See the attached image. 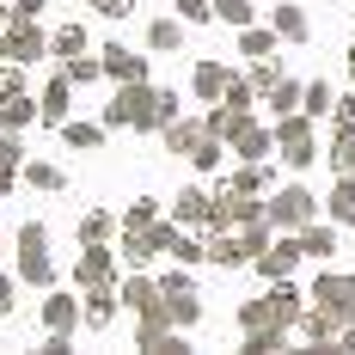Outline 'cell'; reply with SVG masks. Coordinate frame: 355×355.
I'll list each match as a JSON object with an SVG mask.
<instances>
[{
  "mask_svg": "<svg viewBox=\"0 0 355 355\" xmlns=\"http://www.w3.org/2000/svg\"><path fill=\"white\" fill-rule=\"evenodd\" d=\"M12 294H19V270H12V276H0V319H6V313H12V306H19V300H12Z\"/></svg>",
  "mask_w": 355,
  "mask_h": 355,
  "instance_id": "50",
  "label": "cell"
},
{
  "mask_svg": "<svg viewBox=\"0 0 355 355\" xmlns=\"http://www.w3.org/2000/svg\"><path fill=\"white\" fill-rule=\"evenodd\" d=\"M270 25H276V37H282V43H306V37H313V25H306V12H300L294 0H282V6H270Z\"/></svg>",
  "mask_w": 355,
  "mask_h": 355,
  "instance_id": "27",
  "label": "cell"
},
{
  "mask_svg": "<svg viewBox=\"0 0 355 355\" xmlns=\"http://www.w3.org/2000/svg\"><path fill=\"white\" fill-rule=\"evenodd\" d=\"M331 116H337L343 129H355V86H349V92H343V98H337V110H331Z\"/></svg>",
  "mask_w": 355,
  "mask_h": 355,
  "instance_id": "51",
  "label": "cell"
},
{
  "mask_svg": "<svg viewBox=\"0 0 355 355\" xmlns=\"http://www.w3.org/2000/svg\"><path fill=\"white\" fill-rule=\"evenodd\" d=\"M300 245H306V257H331L337 251V220H313V227H300Z\"/></svg>",
  "mask_w": 355,
  "mask_h": 355,
  "instance_id": "33",
  "label": "cell"
},
{
  "mask_svg": "<svg viewBox=\"0 0 355 355\" xmlns=\"http://www.w3.org/2000/svg\"><path fill=\"white\" fill-rule=\"evenodd\" d=\"M331 172H355V129H331Z\"/></svg>",
  "mask_w": 355,
  "mask_h": 355,
  "instance_id": "38",
  "label": "cell"
},
{
  "mask_svg": "<svg viewBox=\"0 0 355 355\" xmlns=\"http://www.w3.org/2000/svg\"><path fill=\"white\" fill-rule=\"evenodd\" d=\"M306 294H313V306L337 313V324H349V319H355V276H349V270H324V276L306 288Z\"/></svg>",
  "mask_w": 355,
  "mask_h": 355,
  "instance_id": "10",
  "label": "cell"
},
{
  "mask_svg": "<svg viewBox=\"0 0 355 355\" xmlns=\"http://www.w3.org/2000/svg\"><path fill=\"white\" fill-rule=\"evenodd\" d=\"M31 123H43V105H37L31 92H19V98H0V129H12V135H25Z\"/></svg>",
  "mask_w": 355,
  "mask_h": 355,
  "instance_id": "24",
  "label": "cell"
},
{
  "mask_svg": "<svg viewBox=\"0 0 355 355\" xmlns=\"http://www.w3.org/2000/svg\"><path fill=\"white\" fill-rule=\"evenodd\" d=\"M276 153H282V166L306 172V166L319 159V123H313L306 110H288V116H276Z\"/></svg>",
  "mask_w": 355,
  "mask_h": 355,
  "instance_id": "5",
  "label": "cell"
},
{
  "mask_svg": "<svg viewBox=\"0 0 355 355\" xmlns=\"http://www.w3.org/2000/svg\"><path fill=\"white\" fill-rule=\"evenodd\" d=\"M214 19L233 25V31H245V25H257V6L251 0H214Z\"/></svg>",
  "mask_w": 355,
  "mask_h": 355,
  "instance_id": "40",
  "label": "cell"
},
{
  "mask_svg": "<svg viewBox=\"0 0 355 355\" xmlns=\"http://www.w3.org/2000/svg\"><path fill=\"white\" fill-rule=\"evenodd\" d=\"M73 233H80V245H110V239L123 233V220H116V214H105V209H86Z\"/></svg>",
  "mask_w": 355,
  "mask_h": 355,
  "instance_id": "26",
  "label": "cell"
},
{
  "mask_svg": "<svg viewBox=\"0 0 355 355\" xmlns=\"http://www.w3.org/2000/svg\"><path fill=\"white\" fill-rule=\"evenodd\" d=\"M98 55H105V73L116 86H123V80H147V55H135L129 43H105Z\"/></svg>",
  "mask_w": 355,
  "mask_h": 355,
  "instance_id": "23",
  "label": "cell"
},
{
  "mask_svg": "<svg viewBox=\"0 0 355 355\" xmlns=\"http://www.w3.org/2000/svg\"><path fill=\"white\" fill-rule=\"evenodd\" d=\"M166 257H172V263H190V270H196V263H209V239H202L196 227H184V233H178V245L166 251Z\"/></svg>",
  "mask_w": 355,
  "mask_h": 355,
  "instance_id": "34",
  "label": "cell"
},
{
  "mask_svg": "<svg viewBox=\"0 0 355 355\" xmlns=\"http://www.w3.org/2000/svg\"><path fill=\"white\" fill-rule=\"evenodd\" d=\"M0 49H6V62H19V68H37V62L49 55V31H43L37 19H12V25L0 31Z\"/></svg>",
  "mask_w": 355,
  "mask_h": 355,
  "instance_id": "8",
  "label": "cell"
},
{
  "mask_svg": "<svg viewBox=\"0 0 355 355\" xmlns=\"http://www.w3.org/2000/svg\"><path fill=\"white\" fill-rule=\"evenodd\" d=\"M116 245H80L73 257V288H98V282H116Z\"/></svg>",
  "mask_w": 355,
  "mask_h": 355,
  "instance_id": "12",
  "label": "cell"
},
{
  "mask_svg": "<svg viewBox=\"0 0 355 355\" xmlns=\"http://www.w3.org/2000/svg\"><path fill=\"white\" fill-rule=\"evenodd\" d=\"M337 349H343V355H355V319L343 324V331H337Z\"/></svg>",
  "mask_w": 355,
  "mask_h": 355,
  "instance_id": "53",
  "label": "cell"
},
{
  "mask_svg": "<svg viewBox=\"0 0 355 355\" xmlns=\"http://www.w3.org/2000/svg\"><path fill=\"white\" fill-rule=\"evenodd\" d=\"M306 300H313V294H300L294 276H288V282H270L257 300L239 306V331H294L300 313H306Z\"/></svg>",
  "mask_w": 355,
  "mask_h": 355,
  "instance_id": "1",
  "label": "cell"
},
{
  "mask_svg": "<svg viewBox=\"0 0 355 355\" xmlns=\"http://www.w3.org/2000/svg\"><path fill=\"white\" fill-rule=\"evenodd\" d=\"M227 147H233V159H270V153H276V123L239 116L233 135H227Z\"/></svg>",
  "mask_w": 355,
  "mask_h": 355,
  "instance_id": "11",
  "label": "cell"
},
{
  "mask_svg": "<svg viewBox=\"0 0 355 355\" xmlns=\"http://www.w3.org/2000/svg\"><path fill=\"white\" fill-rule=\"evenodd\" d=\"M0 62H6V49H0Z\"/></svg>",
  "mask_w": 355,
  "mask_h": 355,
  "instance_id": "57",
  "label": "cell"
},
{
  "mask_svg": "<svg viewBox=\"0 0 355 355\" xmlns=\"http://www.w3.org/2000/svg\"><path fill=\"white\" fill-rule=\"evenodd\" d=\"M105 135H110V123H80V116H68V123H62V141H68L73 153H98V147H105Z\"/></svg>",
  "mask_w": 355,
  "mask_h": 355,
  "instance_id": "29",
  "label": "cell"
},
{
  "mask_svg": "<svg viewBox=\"0 0 355 355\" xmlns=\"http://www.w3.org/2000/svg\"><path fill=\"white\" fill-rule=\"evenodd\" d=\"M12 270H19V282H31V288H55V257H49V227L43 220H25L19 233H12Z\"/></svg>",
  "mask_w": 355,
  "mask_h": 355,
  "instance_id": "3",
  "label": "cell"
},
{
  "mask_svg": "<svg viewBox=\"0 0 355 355\" xmlns=\"http://www.w3.org/2000/svg\"><path fill=\"white\" fill-rule=\"evenodd\" d=\"M6 196H12V190H6V184H0V202H6Z\"/></svg>",
  "mask_w": 355,
  "mask_h": 355,
  "instance_id": "56",
  "label": "cell"
},
{
  "mask_svg": "<svg viewBox=\"0 0 355 355\" xmlns=\"http://www.w3.org/2000/svg\"><path fill=\"white\" fill-rule=\"evenodd\" d=\"M202 123H209V135H220V141H227V135H233V123H239V110H227V105H214L209 116H202Z\"/></svg>",
  "mask_w": 355,
  "mask_h": 355,
  "instance_id": "48",
  "label": "cell"
},
{
  "mask_svg": "<svg viewBox=\"0 0 355 355\" xmlns=\"http://www.w3.org/2000/svg\"><path fill=\"white\" fill-rule=\"evenodd\" d=\"M276 49H282L276 25H245V31H239V55H251V62H263V55H276Z\"/></svg>",
  "mask_w": 355,
  "mask_h": 355,
  "instance_id": "32",
  "label": "cell"
},
{
  "mask_svg": "<svg viewBox=\"0 0 355 355\" xmlns=\"http://www.w3.org/2000/svg\"><path fill=\"white\" fill-rule=\"evenodd\" d=\"M62 73H68L73 86H92V80H105V55H92V49H86V55H68Z\"/></svg>",
  "mask_w": 355,
  "mask_h": 355,
  "instance_id": "36",
  "label": "cell"
},
{
  "mask_svg": "<svg viewBox=\"0 0 355 355\" xmlns=\"http://www.w3.org/2000/svg\"><path fill=\"white\" fill-rule=\"evenodd\" d=\"M324 214H331L337 227H355V172H337L331 196H324Z\"/></svg>",
  "mask_w": 355,
  "mask_h": 355,
  "instance_id": "25",
  "label": "cell"
},
{
  "mask_svg": "<svg viewBox=\"0 0 355 355\" xmlns=\"http://www.w3.org/2000/svg\"><path fill=\"white\" fill-rule=\"evenodd\" d=\"M25 141H19V135H12V129H0V184H6V190H12V184H25Z\"/></svg>",
  "mask_w": 355,
  "mask_h": 355,
  "instance_id": "31",
  "label": "cell"
},
{
  "mask_svg": "<svg viewBox=\"0 0 355 355\" xmlns=\"http://www.w3.org/2000/svg\"><path fill=\"white\" fill-rule=\"evenodd\" d=\"M116 257H123L129 270H147V263L159 257V245H153L147 227H123V233H116Z\"/></svg>",
  "mask_w": 355,
  "mask_h": 355,
  "instance_id": "22",
  "label": "cell"
},
{
  "mask_svg": "<svg viewBox=\"0 0 355 355\" xmlns=\"http://www.w3.org/2000/svg\"><path fill=\"white\" fill-rule=\"evenodd\" d=\"M294 331H300V343H306V349H337V331H343V324H337V313H324V306L306 300V313H300Z\"/></svg>",
  "mask_w": 355,
  "mask_h": 355,
  "instance_id": "16",
  "label": "cell"
},
{
  "mask_svg": "<svg viewBox=\"0 0 355 355\" xmlns=\"http://www.w3.org/2000/svg\"><path fill=\"white\" fill-rule=\"evenodd\" d=\"M227 153H233V147L220 141V135H209V141L190 153V166H196V172H220V159H227Z\"/></svg>",
  "mask_w": 355,
  "mask_h": 355,
  "instance_id": "43",
  "label": "cell"
},
{
  "mask_svg": "<svg viewBox=\"0 0 355 355\" xmlns=\"http://www.w3.org/2000/svg\"><path fill=\"white\" fill-rule=\"evenodd\" d=\"M319 209H324V202L306 190V184H276V190H270V202H263V214H270V227H276V233H300V227H313Z\"/></svg>",
  "mask_w": 355,
  "mask_h": 355,
  "instance_id": "4",
  "label": "cell"
},
{
  "mask_svg": "<svg viewBox=\"0 0 355 355\" xmlns=\"http://www.w3.org/2000/svg\"><path fill=\"white\" fill-rule=\"evenodd\" d=\"M263 202H270V196H257V190H245V184L227 178V184L214 190V233H220V227H251V220H263Z\"/></svg>",
  "mask_w": 355,
  "mask_h": 355,
  "instance_id": "6",
  "label": "cell"
},
{
  "mask_svg": "<svg viewBox=\"0 0 355 355\" xmlns=\"http://www.w3.org/2000/svg\"><path fill=\"white\" fill-rule=\"evenodd\" d=\"M147 49H153V55H178V49H184V19H178V12L153 19V25H147Z\"/></svg>",
  "mask_w": 355,
  "mask_h": 355,
  "instance_id": "28",
  "label": "cell"
},
{
  "mask_svg": "<svg viewBox=\"0 0 355 355\" xmlns=\"http://www.w3.org/2000/svg\"><path fill=\"white\" fill-rule=\"evenodd\" d=\"M172 12L184 19V25H209V19H214V0H172Z\"/></svg>",
  "mask_w": 355,
  "mask_h": 355,
  "instance_id": "46",
  "label": "cell"
},
{
  "mask_svg": "<svg viewBox=\"0 0 355 355\" xmlns=\"http://www.w3.org/2000/svg\"><path fill=\"white\" fill-rule=\"evenodd\" d=\"M37 105H43V123L49 129H62L73 116V80L68 73H55V80H43V92H37Z\"/></svg>",
  "mask_w": 355,
  "mask_h": 355,
  "instance_id": "19",
  "label": "cell"
},
{
  "mask_svg": "<svg viewBox=\"0 0 355 355\" xmlns=\"http://www.w3.org/2000/svg\"><path fill=\"white\" fill-rule=\"evenodd\" d=\"M300 263H306V245H300V233H276V239L263 245V257H257L251 270H257L263 282H288Z\"/></svg>",
  "mask_w": 355,
  "mask_h": 355,
  "instance_id": "9",
  "label": "cell"
},
{
  "mask_svg": "<svg viewBox=\"0 0 355 355\" xmlns=\"http://www.w3.org/2000/svg\"><path fill=\"white\" fill-rule=\"evenodd\" d=\"M43 331H80L86 324V306H80V294H62V288H43Z\"/></svg>",
  "mask_w": 355,
  "mask_h": 355,
  "instance_id": "14",
  "label": "cell"
},
{
  "mask_svg": "<svg viewBox=\"0 0 355 355\" xmlns=\"http://www.w3.org/2000/svg\"><path fill=\"white\" fill-rule=\"evenodd\" d=\"M49 0H12V19H43Z\"/></svg>",
  "mask_w": 355,
  "mask_h": 355,
  "instance_id": "52",
  "label": "cell"
},
{
  "mask_svg": "<svg viewBox=\"0 0 355 355\" xmlns=\"http://www.w3.org/2000/svg\"><path fill=\"white\" fill-rule=\"evenodd\" d=\"M300 110H306L313 123H319V116H331V110H337V98H331V86H324V80H306V98H300Z\"/></svg>",
  "mask_w": 355,
  "mask_h": 355,
  "instance_id": "41",
  "label": "cell"
},
{
  "mask_svg": "<svg viewBox=\"0 0 355 355\" xmlns=\"http://www.w3.org/2000/svg\"><path fill=\"white\" fill-rule=\"evenodd\" d=\"M288 331H245V355H282Z\"/></svg>",
  "mask_w": 355,
  "mask_h": 355,
  "instance_id": "44",
  "label": "cell"
},
{
  "mask_svg": "<svg viewBox=\"0 0 355 355\" xmlns=\"http://www.w3.org/2000/svg\"><path fill=\"white\" fill-rule=\"evenodd\" d=\"M105 123H110V129H135V135H159V129H166L159 86H147V80H123L116 98L105 105Z\"/></svg>",
  "mask_w": 355,
  "mask_h": 355,
  "instance_id": "2",
  "label": "cell"
},
{
  "mask_svg": "<svg viewBox=\"0 0 355 355\" xmlns=\"http://www.w3.org/2000/svg\"><path fill=\"white\" fill-rule=\"evenodd\" d=\"M172 220H184V227H196L202 239L214 233V190H196V184H184L172 196Z\"/></svg>",
  "mask_w": 355,
  "mask_h": 355,
  "instance_id": "13",
  "label": "cell"
},
{
  "mask_svg": "<svg viewBox=\"0 0 355 355\" xmlns=\"http://www.w3.org/2000/svg\"><path fill=\"white\" fill-rule=\"evenodd\" d=\"M80 306H86V331H105L123 313V294H116V282H98V288H80Z\"/></svg>",
  "mask_w": 355,
  "mask_h": 355,
  "instance_id": "17",
  "label": "cell"
},
{
  "mask_svg": "<svg viewBox=\"0 0 355 355\" xmlns=\"http://www.w3.org/2000/svg\"><path fill=\"white\" fill-rule=\"evenodd\" d=\"M25 92V68L19 62H0V98H19Z\"/></svg>",
  "mask_w": 355,
  "mask_h": 355,
  "instance_id": "47",
  "label": "cell"
},
{
  "mask_svg": "<svg viewBox=\"0 0 355 355\" xmlns=\"http://www.w3.org/2000/svg\"><path fill=\"white\" fill-rule=\"evenodd\" d=\"M153 220H159V202H153V196H135V202L123 209V227H153Z\"/></svg>",
  "mask_w": 355,
  "mask_h": 355,
  "instance_id": "45",
  "label": "cell"
},
{
  "mask_svg": "<svg viewBox=\"0 0 355 355\" xmlns=\"http://www.w3.org/2000/svg\"><path fill=\"white\" fill-rule=\"evenodd\" d=\"M116 294H123V306L129 313H147V306H159L166 294H159V276H147V270H129L123 282H116Z\"/></svg>",
  "mask_w": 355,
  "mask_h": 355,
  "instance_id": "21",
  "label": "cell"
},
{
  "mask_svg": "<svg viewBox=\"0 0 355 355\" xmlns=\"http://www.w3.org/2000/svg\"><path fill=\"white\" fill-rule=\"evenodd\" d=\"M245 80L257 86V98H270V92H276V80H282V62H276V55H263V62H251Z\"/></svg>",
  "mask_w": 355,
  "mask_h": 355,
  "instance_id": "42",
  "label": "cell"
},
{
  "mask_svg": "<svg viewBox=\"0 0 355 355\" xmlns=\"http://www.w3.org/2000/svg\"><path fill=\"white\" fill-rule=\"evenodd\" d=\"M349 86H355V49H349Z\"/></svg>",
  "mask_w": 355,
  "mask_h": 355,
  "instance_id": "55",
  "label": "cell"
},
{
  "mask_svg": "<svg viewBox=\"0 0 355 355\" xmlns=\"http://www.w3.org/2000/svg\"><path fill=\"white\" fill-rule=\"evenodd\" d=\"M300 98H306V86H300V80H276V92H270V98H263V105L276 110V116H288V110H300Z\"/></svg>",
  "mask_w": 355,
  "mask_h": 355,
  "instance_id": "39",
  "label": "cell"
},
{
  "mask_svg": "<svg viewBox=\"0 0 355 355\" xmlns=\"http://www.w3.org/2000/svg\"><path fill=\"white\" fill-rule=\"evenodd\" d=\"M220 105L239 110V116H251V105H257V86H251L245 73H233V80H227V92H220Z\"/></svg>",
  "mask_w": 355,
  "mask_h": 355,
  "instance_id": "37",
  "label": "cell"
},
{
  "mask_svg": "<svg viewBox=\"0 0 355 355\" xmlns=\"http://www.w3.org/2000/svg\"><path fill=\"white\" fill-rule=\"evenodd\" d=\"M159 141H166V153H178V159H190L196 147L209 141V123H202V116H172V123L159 129Z\"/></svg>",
  "mask_w": 355,
  "mask_h": 355,
  "instance_id": "15",
  "label": "cell"
},
{
  "mask_svg": "<svg viewBox=\"0 0 355 355\" xmlns=\"http://www.w3.org/2000/svg\"><path fill=\"white\" fill-rule=\"evenodd\" d=\"M25 184H31V190H43V196H55V190H68V172H62V166H55V159H25Z\"/></svg>",
  "mask_w": 355,
  "mask_h": 355,
  "instance_id": "30",
  "label": "cell"
},
{
  "mask_svg": "<svg viewBox=\"0 0 355 355\" xmlns=\"http://www.w3.org/2000/svg\"><path fill=\"white\" fill-rule=\"evenodd\" d=\"M6 25H12V0H0V31H6Z\"/></svg>",
  "mask_w": 355,
  "mask_h": 355,
  "instance_id": "54",
  "label": "cell"
},
{
  "mask_svg": "<svg viewBox=\"0 0 355 355\" xmlns=\"http://www.w3.org/2000/svg\"><path fill=\"white\" fill-rule=\"evenodd\" d=\"M92 12H105V19H129L135 12V0H86Z\"/></svg>",
  "mask_w": 355,
  "mask_h": 355,
  "instance_id": "49",
  "label": "cell"
},
{
  "mask_svg": "<svg viewBox=\"0 0 355 355\" xmlns=\"http://www.w3.org/2000/svg\"><path fill=\"white\" fill-rule=\"evenodd\" d=\"M227 80H233V68H227V62H214V55H202V62L190 68V92H196L202 105H220V92H227Z\"/></svg>",
  "mask_w": 355,
  "mask_h": 355,
  "instance_id": "20",
  "label": "cell"
},
{
  "mask_svg": "<svg viewBox=\"0 0 355 355\" xmlns=\"http://www.w3.org/2000/svg\"><path fill=\"white\" fill-rule=\"evenodd\" d=\"M159 294H166V306H172L178 331H190V324L202 319V294H196V282H190V263L166 270V276H159Z\"/></svg>",
  "mask_w": 355,
  "mask_h": 355,
  "instance_id": "7",
  "label": "cell"
},
{
  "mask_svg": "<svg viewBox=\"0 0 355 355\" xmlns=\"http://www.w3.org/2000/svg\"><path fill=\"white\" fill-rule=\"evenodd\" d=\"M172 331H178V324H172V306L159 300V306H147V313H135V349L159 355V343H166Z\"/></svg>",
  "mask_w": 355,
  "mask_h": 355,
  "instance_id": "18",
  "label": "cell"
},
{
  "mask_svg": "<svg viewBox=\"0 0 355 355\" xmlns=\"http://www.w3.org/2000/svg\"><path fill=\"white\" fill-rule=\"evenodd\" d=\"M49 55H55V62L86 55V25H62V31H49Z\"/></svg>",
  "mask_w": 355,
  "mask_h": 355,
  "instance_id": "35",
  "label": "cell"
}]
</instances>
